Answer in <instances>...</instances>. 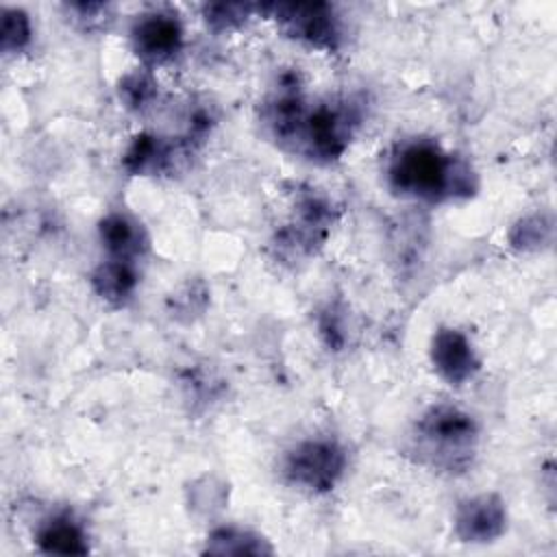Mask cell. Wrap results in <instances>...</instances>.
<instances>
[{"label":"cell","mask_w":557,"mask_h":557,"mask_svg":"<svg viewBox=\"0 0 557 557\" xmlns=\"http://www.w3.org/2000/svg\"><path fill=\"white\" fill-rule=\"evenodd\" d=\"M91 285L96 294L107 302L122 305L137 287V272L133 261L115 257L102 261L91 274Z\"/></svg>","instance_id":"12"},{"label":"cell","mask_w":557,"mask_h":557,"mask_svg":"<svg viewBox=\"0 0 557 557\" xmlns=\"http://www.w3.org/2000/svg\"><path fill=\"white\" fill-rule=\"evenodd\" d=\"M507 511L496 494H479L459 503L455 511V531L463 542L485 544L505 533Z\"/></svg>","instance_id":"7"},{"label":"cell","mask_w":557,"mask_h":557,"mask_svg":"<svg viewBox=\"0 0 557 557\" xmlns=\"http://www.w3.org/2000/svg\"><path fill=\"white\" fill-rule=\"evenodd\" d=\"M431 363L450 385H461L479 370V357L470 339L450 326H442L431 337Z\"/></svg>","instance_id":"8"},{"label":"cell","mask_w":557,"mask_h":557,"mask_svg":"<svg viewBox=\"0 0 557 557\" xmlns=\"http://www.w3.org/2000/svg\"><path fill=\"white\" fill-rule=\"evenodd\" d=\"M263 11H270V17H274L287 35L313 48L335 50L339 46V20L324 2H281L268 4Z\"/></svg>","instance_id":"5"},{"label":"cell","mask_w":557,"mask_h":557,"mask_svg":"<svg viewBox=\"0 0 557 557\" xmlns=\"http://www.w3.org/2000/svg\"><path fill=\"white\" fill-rule=\"evenodd\" d=\"M207 550L224 555V553H265L270 548H263L261 540L248 531L218 529L207 540Z\"/></svg>","instance_id":"14"},{"label":"cell","mask_w":557,"mask_h":557,"mask_svg":"<svg viewBox=\"0 0 557 557\" xmlns=\"http://www.w3.org/2000/svg\"><path fill=\"white\" fill-rule=\"evenodd\" d=\"M172 157H174V150L168 139L152 133H141L126 148L122 157V165L133 176L159 174L170 168Z\"/></svg>","instance_id":"11"},{"label":"cell","mask_w":557,"mask_h":557,"mask_svg":"<svg viewBox=\"0 0 557 557\" xmlns=\"http://www.w3.org/2000/svg\"><path fill=\"white\" fill-rule=\"evenodd\" d=\"M2 52H20L30 41V20L22 9H2Z\"/></svg>","instance_id":"15"},{"label":"cell","mask_w":557,"mask_h":557,"mask_svg":"<svg viewBox=\"0 0 557 557\" xmlns=\"http://www.w3.org/2000/svg\"><path fill=\"white\" fill-rule=\"evenodd\" d=\"M359 124V115L348 102H322L307 109L294 150L311 159L331 161L344 154L348 141Z\"/></svg>","instance_id":"4"},{"label":"cell","mask_w":557,"mask_h":557,"mask_svg":"<svg viewBox=\"0 0 557 557\" xmlns=\"http://www.w3.org/2000/svg\"><path fill=\"white\" fill-rule=\"evenodd\" d=\"M479 442L474 418L453 405L429 407L413 426L418 457L433 468L461 472L470 466Z\"/></svg>","instance_id":"2"},{"label":"cell","mask_w":557,"mask_h":557,"mask_svg":"<svg viewBox=\"0 0 557 557\" xmlns=\"http://www.w3.org/2000/svg\"><path fill=\"white\" fill-rule=\"evenodd\" d=\"M131 41L137 57L148 65L170 61L183 46V26L176 15L152 11L135 20Z\"/></svg>","instance_id":"6"},{"label":"cell","mask_w":557,"mask_h":557,"mask_svg":"<svg viewBox=\"0 0 557 557\" xmlns=\"http://www.w3.org/2000/svg\"><path fill=\"white\" fill-rule=\"evenodd\" d=\"M346 470L344 448L329 437L302 440L292 446L281 463L287 483L307 492H329Z\"/></svg>","instance_id":"3"},{"label":"cell","mask_w":557,"mask_h":557,"mask_svg":"<svg viewBox=\"0 0 557 557\" xmlns=\"http://www.w3.org/2000/svg\"><path fill=\"white\" fill-rule=\"evenodd\" d=\"M387 185L403 198L440 202L466 198L476 189L472 168L431 139H407L387 161Z\"/></svg>","instance_id":"1"},{"label":"cell","mask_w":557,"mask_h":557,"mask_svg":"<svg viewBox=\"0 0 557 557\" xmlns=\"http://www.w3.org/2000/svg\"><path fill=\"white\" fill-rule=\"evenodd\" d=\"M37 546L48 555H85L89 550L85 529L70 516L57 513L37 529Z\"/></svg>","instance_id":"10"},{"label":"cell","mask_w":557,"mask_h":557,"mask_svg":"<svg viewBox=\"0 0 557 557\" xmlns=\"http://www.w3.org/2000/svg\"><path fill=\"white\" fill-rule=\"evenodd\" d=\"M98 233H100L102 246L115 259L133 261L148 248V237L144 226L126 213H109L107 218H102Z\"/></svg>","instance_id":"9"},{"label":"cell","mask_w":557,"mask_h":557,"mask_svg":"<svg viewBox=\"0 0 557 557\" xmlns=\"http://www.w3.org/2000/svg\"><path fill=\"white\" fill-rule=\"evenodd\" d=\"M117 96L126 109L144 111L157 98V83L148 70H133L122 76L117 85Z\"/></svg>","instance_id":"13"},{"label":"cell","mask_w":557,"mask_h":557,"mask_svg":"<svg viewBox=\"0 0 557 557\" xmlns=\"http://www.w3.org/2000/svg\"><path fill=\"white\" fill-rule=\"evenodd\" d=\"M250 13L248 4H209L205 7V20L215 30L239 26Z\"/></svg>","instance_id":"16"}]
</instances>
